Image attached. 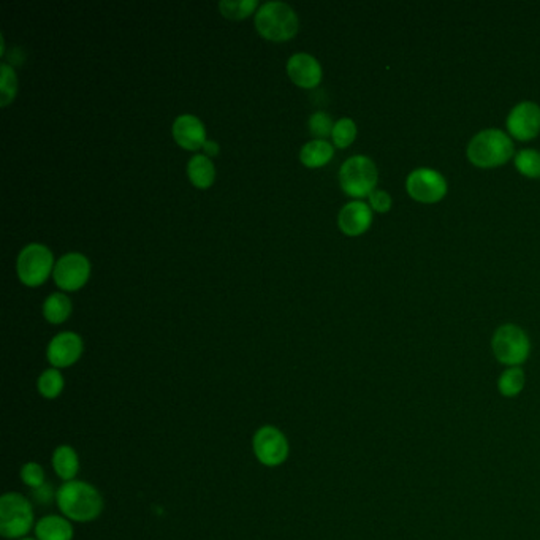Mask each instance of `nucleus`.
<instances>
[{"mask_svg":"<svg viewBox=\"0 0 540 540\" xmlns=\"http://www.w3.org/2000/svg\"><path fill=\"white\" fill-rule=\"evenodd\" d=\"M72 314V302L64 294H52L44 302V316L50 324H62Z\"/></svg>","mask_w":540,"mask_h":540,"instance_id":"obj_20","label":"nucleus"},{"mask_svg":"<svg viewBox=\"0 0 540 540\" xmlns=\"http://www.w3.org/2000/svg\"><path fill=\"white\" fill-rule=\"evenodd\" d=\"M333 127H334V124H333L332 117L325 111H316L310 117V133H312V137H316L318 140H325V138L330 137L333 133Z\"/></svg>","mask_w":540,"mask_h":540,"instance_id":"obj_28","label":"nucleus"},{"mask_svg":"<svg viewBox=\"0 0 540 540\" xmlns=\"http://www.w3.org/2000/svg\"><path fill=\"white\" fill-rule=\"evenodd\" d=\"M173 137L176 143L189 151H197L208 141L205 125L194 115H182L176 117L173 123Z\"/></svg>","mask_w":540,"mask_h":540,"instance_id":"obj_15","label":"nucleus"},{"mask_svg":"<svg viewBox=\"0 0 540 540\" xmlns=\"http://www.w3.org/2000/svg\"><path fill=\"white\" fill-rule=\"evenodd\" d=\"M20 540H36V539H29V537H24V539H20Z\"/></svg>","mask_w":540,"mask_h":540,"instance_id":"obj_31","label":"nucleus"},{"mask_svg":"<svg viewBox=\"0 0 540 540\" xmlns=\"http://www.w3.org/2000/svg\"><path fill=\"white\" fill-rule=\"evenodd\" d=\"M36 540H73L75 529L64 515H46L36 523Z\"/></svg>","mask_w":540,"mask_h":540,"instance_id":"obj_16","label":"nucleus"},{"mask_svg":"<svg viewBox=\"0 0 540 540\" xmlns=\"http://www.w3.org/2000/svg\"><path fill=\"white\" fill-rule=\"evenodd\" d=\"M491 349L499 363L509 367H521L531 353V343L519 325L505 324L493 334Z\"/></svg>","mask_w":540,"mask_h":540,"instance_id":"obj_5","label":"nucleus"},{"mask_svg":"<svg viewBox=\"0 0 540 540\" xmlns=\"http://www.w3.org/2000/svg\"><path fill=\"white\" fill-rule=\"evenodd\" d=\"M355 137H357V125L352 119L344 117V119H339L338 123L334 124L332 133L333 143L336 144L341 149L351 146Z\"/></svg>","mask_w":540,"mask_h":540,"instance_id":"obj_26","label":"nucleus"},{"mask_svg":"<svg viewBox=\"0 0 540 540\" xmlns=\"http://www.w3.org/2000/svg\"><path fill=\"white\" fill-rule=\"evenodd\" d=\"M507 130L519 141H531L539 135L540 107L534 101H520L509 113Z\"/></svg>","mask_w":540,"mask_h":540,"instance_id":"obj_11","label":"nucleus"},{"mask_svg":"<svg viewBox=\"0 0 540 540\" xmlns=\"http://www.w3.org/2000/svg\"><path fill=\"white\" fill-rule=\"evenodd\" d=\"M515 166L520 173L531 178V180H539L540 178V152L536 149H523L515 156Z\"/></svg>","mask_w":540,"mask_h":540,"instance_id":"obj_23","label":"nucleus"},{"mask_svg":"<svg viewBox=\"0 0 540 540\" xmlns=\"http://www.w3.org/2000/svg\"><path fill=\"white\" fill-rule=\"evenodd\" d=\"M59 511L65 519L87 523L99 519L105 507L101 491L83 480L64 482L56 493Z\"/></svg>","mask_w":540,"mask_h":540,"instance_id":"obj_1","label":"nucleus"},{"mask_svg":"<svg viewBox=\"0 0 540 540\" xmlns=\"http://www.w3.org/2000/svg\"><path fill=\"white\" fill-rule=\"evenodd\" d=\"M52 468L59 479L64 482L77 480L80 472V456L72 446H59L52 454Z\"/></svg>","mask_w":540,"mask_h":540,"instance_id":"obj_17","label":"nucleus"},{"mask_svg":"<svg viewBox=\"0 0 540 540\" xmlns=\"http://www.w3.org/2000/svg\"><path fill=\"white\" fill-rule=\"evenodd\" d=\"M89 274H91V263L80 253L65 254L62 259H59L52 271L56 284L67 292L83 287L89 279Z\"/></svg>","mask_w":540,"mask_h":540,"instance_id":"obj_10","label":"nucleus"},{"mask_svg":"<svg viewBox=\"0 0 540 540\" xmlns=\"http://www.w3.org/2000/svg\"><path fill=\"white\" fill-rule=\"evenodd\" d=\"M391 197L383 190L375 189L373 194L369 195V206L377 213H387L391 208Z\"/></svg>","mask_w":540,"mask_h":540,"instance_id":"obj_29","label":"nucleus"},{"mask_svg":"<svg viewBox=\"0 0 540 540\" xmlns=\"http://www.w3.org/2000/svg\"><path fill=\"white\" fill-rule=\"evenodd\" d=\"M332 144L325 140H312L310 143L304 144L300 151V160L310 168H318L324 166L333 159Z\"/></svg>","mask_w":540,"mask_h":540,"instance_id":"obj_18","label":"nucleus"},{"mask_svg":"<svg viewBox=\"0 0 540 540\" xmlns=\"http://www.w3.org/2000/svg\"><path fill=\"white\" fill-rule=\"evenodd\" d=\"M203 151L206 152L208 156H217L219 154V144L216 141H211L208 140L205 146H203Z\"/></svg>","mask_w":540,"mask_h":540,"instance_id":"obj_30","label":"nucleus"},{"mask_svg":"<svg viewBox=\"0 0 540 540\" xmlns=\"http://www.w3.org/2000/svg\"><path fill=\"white\" fill-rule=\"evenodd\" d=\"M525 371L520 367L505 369L501 377L497 379V390L505 398L519 397L525 389Z\"/></svg>","mask_w":540,"mask_h":540,"instance_id":"obj_22","label":"nucleus"},{"mask_svg":"<svg viewBox=\"0 0 540 540\" xmlns=\"http://www.w3.org/2000/svg\"><path fill=\"white\" fill-rule=\"evenodd\" d=\"M255 458L267 468H278L287 461L290 454L286 434L276 426L265 425L257 430L253 439Z\"/></svg>","mask_w":540,"mask_h":540,"instance_id":"obj_8","label":"nucleus"},{"mask_svg":"<svg viewBox=\"0 0 540 540\" xmlns=\"http://www.w3.org/2000/svg\"><path fill=\"white\" fill-rule=\"evenodd\" d=\"M16 267L22 284L29 287H36L48 279L51 270L56 265L52 253L46 246L32 243L22 249Z\"/></svg>","mask_w":540,"mask_h":540,"instance_id":"obj_7","label":"nucleus"},{"mask_svg":"<svg viewBox=\"0 0 540 540\" xmlns=\"http://www.w3.org/2000/svg\"><path fill=\"white\" fill-rule=\"evenodd\" d=\"M373 223V209L363 202L347 203L344 208L339 211L338 225L343 233L349 237H359L371 227Z\"/></svg>","mask_w":540,"mask_h":540,"instance_id":"obj_14","label":"nucleus"},{"mask_svg":"<svg viewBox=\"0 0 540 540\" xmlns=\"http://www.w3.org/2000/svg\"><path fill=\"white\" fill-rule=\"evenodd\" d=\"M22 483L30 487L32 490H38L44 487V469L42 464L36 461H29L22 464L21 472H20Z\"/></svg>","mask_w":540,"mask_h":540,"instance_id":"obj_27","label":"nucleus"},{"mask_svg":"<svg viewBox=\"0 0 540 540\" xmlns=\"http://www.w3.org/2000/svg\"><path fill=\"white\" fill-rule=\"evenodd\" d=\"M64 375H60L58 367L46 369L36 381V390L44 399H56V398L60 397V393L64 391Z\"/></svg>","mask_w":540,"mask_h":540,"instance_id":"obj_21","label":"nucleus"},{"mask_svg":"<svg viewBox=\"0 0 540 540\" xmlns=\"http://www.w3.org/2000/svg\"><path fill=\"white\" fill-rule=\"evenodd\" d=\"M255 26L268 40L286 42L298 32V16L284 2H267L255 15Z\"/></svg>","mask_w":540,"mask_h":540,"instance_id":"obj_3","label":"nucleus"},{"mask_svg":"<svg viewBox=\"0 0 540 540\" xmlns=\"http://www.w3.org/2000/svg\"><path fill=\"white\" fill-rule=\"evenodd\" d=\"M377 166L367 156H353L339 170V184L343 190L355 198L369 197L377 184Z\"/></svg>","mask_w":540,"mask_h":540,"instance_id":"obj_6","label":"nucleus"},{"mask_svg":"<svg viewBox=\"0 0 540 540\" xmlns=\"http://www.w3.org/2000/svg\"><path fill=\"white\" fill-rule=\"evenodd\" d=\"M407 194L418 203H438L446 197L447 181L439 172L431 168H417L406 181Z\"/></svg>","mask_w":540,"mask_h":540,"instance_id":"obj_9","label":"nucleus"},{"mask_svg":"<svg viewBox=\"0 0 540 540\" xmlns=\"http://www.w3.org/2000/svg\"><path fill=\"white\" fill-rule=\"evenodd\" d=\"M512 138L499 129L479 132L468 146V159L479 168L505 165L513 157Z\"/></svg>","mask_w":540,"mask_h":540,"instance_id":"obj_2","label":"nucleus"},{"mask_svg":"<svg viewBox=\"0 0 540 540\" xmlns=\"http://www.w3.org/2000/svg\"><path fill=\"white\" fill-rule=\"evenodd\" d=\"M83 349L85 346L80 334L73 332L59 333L58 336L51 339L46 357L52 367H69L80 360Z\"/></svg>","mask_w":540,"mask_h":540,"instance_id":"obj_12","label":"nucleus"},{"mask_svg":"<svg viewBox=\"0 0 540 540\" xmlns=\"http://www.w3.org/2000/svg\"><path fill=\"white\" fill-rule=\"evenodd\" d=\"M16 91H18V80L13 67L8 64H2V80H0V105L7 107L10 101L15 99Z\"/></svg>","mask_w":540,"mask_h":540,"instance_id":"obj_25","label":"nucleus"},{"mask_svg":"<svg viewBox=\"0 0 540 540\" xmlns=\"http://www.w3.org/2000/svg\"><path fill=\"white\" fill-rule=\"evenodd\" d=\"M287 73L296 86L312 89L322 81V67L318 59L306 52H298L288 59Z\"/></svg>","mask_w":540,"mask_h":540,"instance_id":"obj_13","label":"nucleus"},{"mask_svg":"<svg viewBox=\"0 0 540 540\" xmlns=\"http://www.w3.org/2000/svg\"><path fill=\"white\" fill-rule=\"evenodd\" d=\"M34 509L21 493H7L0 499V534L5 539H24L32 529Z\"/></svg>","mask_w":540,"mask_h":540,"instance_id":"obj_4","label":"nucleus"},{"mask_svg":"<svg viewBox=\"0 0 540 540\" xmlns=\"http://www.w3.org/2000/svg\"><path fill=\"white\" fill-rule=\"evenodd\" d=\"M257 5H259L257 0H222L219 4V8L225 18L243 20L251 15Z\"/></svg>","mask_w":540,"mask_h":540,"instance_id":"obj_24","label":"nucleus"},{"mask_svg":"<svg viewBox=\"0 0 540 540\" xmlns=\"http://www.w3.org/2000/svg\"><path fill=\"white\" fill-rule=\"evenodd\" d=\"M188 174L194 186L200 189H206L214 182L216 170H214L213 162H211L206 156L197 154L192 159L189 160Z\"/></svg>","mask_w":540,"mask_h":540,"instance_id":"obj_19","label":"nucleus"}]
</instances>
